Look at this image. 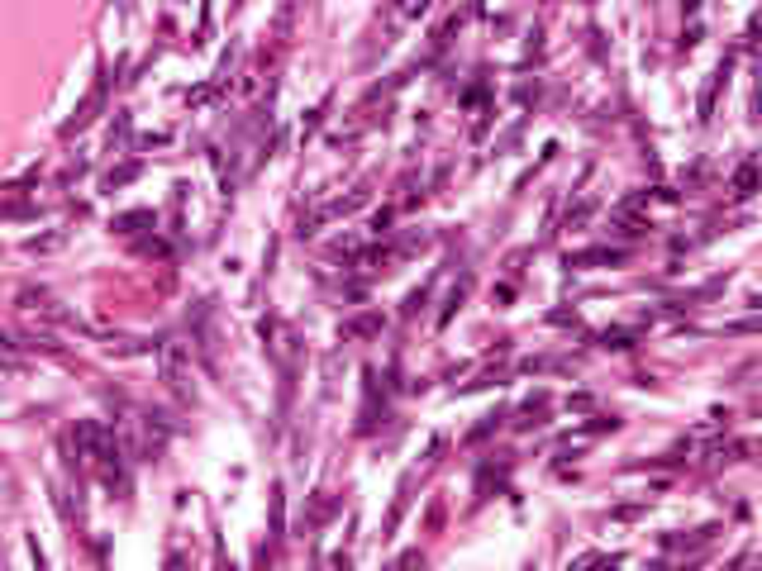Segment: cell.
<instances>
[{
  "label": "cell",
  "instance_id": "3957f363",
  "mask_svg": "<svg viewBox=\"0 0 762 571\" xmlns=\"http://www.w3.org/2000/svg\"><path fill=\"white\" fill-rule=\"evenodd\" d=\"M138 172H143V167H138V162H124V167H114V172H110V176H105V190L124 186V181H134Z\"/></svg>",
  "mask_w": 762,
  "mask_h": 571
},
{
  "label": "cell",
  "instance_id": "7a4b0ae2",
  "mask_svg": "<svg viewBox=\"0 0 762 571\" xmlns=\"http://www.w3.org/2000/svg\"><path fill=\"white\" fill-rule=\"evenodd\" d=\"M381 328V314H362V319H348L343 324V338H367V333H377Z\"/></svg>",
  "mask_w": 762,
  "mask_h": 571
},
{
  "label": "cell",
  "instance_id": "6da1fadb",
  "mask_svg": "<svg viewBox=\"0 0 762 571\" xmlns=\"http://www.w3.org/2000/svg\"><path fill=\"white\" fill-rule=\"evenodd\" d=\"M105 91H110V77H105V72H100V82L91 86V96H86L82 105H77V114H72V119L62 124V134H77V129H86V124L96 119V109L105 105Z\"/></svg>",
  "mask_w": 762,
  "mask_h": 571
},
{
  "label": "cell",
  "instance_id": "277c9868",
  "mask_svg": "<svg viewBox=\"0 0 762 571\" xmlns=\"http://www.w3.org/2000/svg\"><path fill=\"white\" fill-rule=\"evenodd\" d=\"M138 224H153V215H148V210H138V215L114 219V229H119V234H138Z\"/></svg>",
  "mask_w": 762,
  "mask_h": 571
},
{
  "label": "cell",
  "instance_id": "5b68a950",
  "mask_svg": "<svg viewBox=\"0 0 762 571\" xmlns=\"http://www.w3.org/2000/svg\"><path fill=\"white\" fill-rule=\"evenodd\" d=\"M734 195L743 200V195H753V162L748 167H738V176H734Z\"/></svg>",
  "mask_w": 762,
  "mask_h": 571
}]
</instances>
